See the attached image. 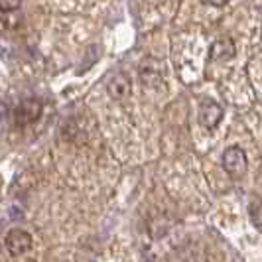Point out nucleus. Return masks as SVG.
I'll return each instance as SVG.
<instances>
[{"label": "nucleus", "mask_w": 262, "mask_h": 262, "mask_svg": "<svg viewBox=\"0 0 262 262\" xmlns=\"http://www.w3.org/2000/svg\"><path fill=\"white\" fill-rule=\"evenodd\" d=\"M223 170L233 178V180H241L247 170H249V158L245 154V150L241 146H231L223 152Z\"/></svg>", "instance_id": "obj_1"}, {"label": "nucleus", "mask_w": 262, "mask_h": 262, "mask_svg": "<svg viewBox=\"0 0 262 262\" xmlns=\"http://www.w3.org/2000/svg\"><path fill=\"white\" fill-rule=\"evenodd\" d=\"M4 245L12 256H22L32 249V235L22 229H12L4 238Z\"/></svg>", "instance_id": "obj_2"}, {"label": "nucleus", "mask_w": 262, "mask_h": 262, "mask_svg": "<svg viewBox=\"0 0 262 262\" xmlns=\"http://www.w3.org/2000/svg\"><path fill=\"white\" fill-rule=\"evenodd\" d=\"M41 115V103L38 99H26L14 108V122L20 126H26L36 122Z\"/></svg>", "instance_id": "obj_3"}, {"label": "nucleus", "mask_w": 262, "mask_h": 262, "mask_svg": "<svg viewBox=\"0 0 262 262\" xmlns=\"http://www.w3.org/2000/svg\"><path fill=\"white\" fill-rule=\"evenodd\" d=\"M221 118H223V108L215 101L203 99L199 103V122H201V126H205L207 130H213V128L219 126Z\"/></svg>", "instance_id": "obj_4"}, {"label": "nucleus", "mask_w": 262, "mask_h": 262, "mask_svg": "<svg viewBox=\"0 0 262 262\" xmlns=\"http://www.w3.org/2000/svg\"><path fill=\"white\" fill-rule=\"evenodd\" d=\"M106 91H108V95H111L115 101L126 99L132 91L128 75H124V73H115V75L111 77V81H108V85H106Z\"/></svg>", "instance_id": "obj_5"}, {"label": "nucleus", "mask_w": 262, "mask_h": 262, "mask_svg": "<svg viewBox=\"0 0 262 262\" xmlns=\"http://www.w3.org/2000/svg\"><path fill=\"white\" fill-rule=\"evenodd\" d=\"M209 52L213 61H227V59H231L235 55V43H233V39L223 38L219 39V41H215L211 46Z\"/></svg>", "instance_id": "obj_6"}, {"label": "nucleus", "mask_w": 262, "mask_h": 262, "mask_svg": "<svg viewBox=\"0 0 262 262\" xmlns=\"http://www.w3.org/2000/svg\"><path fill=\"white\" fill-rule=\"evenodd\" d=\"M22 4V0H0V10L2 12H14L18 10Z\"/></svg>", "instance_id": "obj_7"}, {"label": "nucleus", "mask_w": 262, "mask_h": 262, "mask_svg": "<svg viewBox=\"0 0 262 262\" xmlns=\"http://www.w3.org/2000/svg\"><path fill=\"white\" fill-rule=\"evenodd\" d=\"M252 223H254V227L260 231L262 229V225H260V203L256 201L254 203V207H252Z\"/></svg>", "instance_id": "obj_8"}, {"label": "nucleus", "mask_w": 262, "mask_h": 262, "mask_svg": "<svg viewBox=\"0 0 262 262\" xmlns=\"http://www.w3.org/2000/svg\"><path fill=\"white\" fill-rule=\"evenodd\" d=\"M205 2H207V4H211V6H217V8H219V6H225L229 0H205Z\"/></svg>", "instance_id": "obj_9"}]
</instances>
